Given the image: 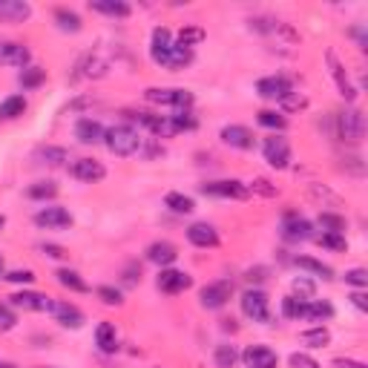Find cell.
Returning a JSON list of instances; mask_svg holds the SVG:
<instances>
[{"instance_id": "cell-56", "label": "cell", "mask_w": 368, "mask_h": 368, "mask_svg": "<svg viewBox=\"0 0 368 368\" xmlns=\"http://www.w3.org/2000/svg\"><path fill=\"white\" fill-rule=\"evenodd\" d=\"M282 104H285V110H302V107H305V104H308V101H305L302 96L296 98V96H294V92H291V96H288V98H285Z\"/></svg>"}, {"instance_id": "cell-27", "label": "cell", "mask_w": 368, "mask_h": 368, "mask_svg": "<svg viewBox=\"0 0 368 368\" xmlns=\"http://www.w3.org/2000/svg\"><path fill=\"white\" fill-rule=\"evenodd\" d=\"M334 317V305L325 302V299H308L305 302V320H311V322H325Z\"/></svg>"}, {"instance_id": "cell-38", "label": "cell", "mask_w": 368, "mask_h": 368, "mask_svg": "<svg viewBox=\"0 0 368 368\" xmlns=\"http://www.w3.org/2000/svg\"><path fill=\"white\" fill-rule=\"evenodd\" d=\"M26 193H29V199H35V202L55 199V196H58V184H55V181H38V184H32V188H29Z\"/></svg>"}, {"instance_id": "cell-15", "label": "cell", "mask_w": 368, "mask_h": 368, "mask_svg": "<svg viewBox=\"0 0 368 368\" xmlns=\"http://www.w3.org/2000/svg\"><path fill=\"white\" fill-rule=\"evenodd\" d=\"M325 58H328V67H331V78L336 81V89H340V96H343L346 101H354V98H357V86L351 84V78H348L346 67L340 64V60H336V55H334V52H328Z\"/></svg>"}, {"instance_id": "cell-36", "label": "cell", "mask_w": 368, "mask_h": 368, "mask_svg": "<svg viewBox=\"0 0 368 368\" xmlns=\"http://www.w3.org/2000/svg\"><path fill=\"white\" fill-rule=\"evenodd\" d=\"M18 81H20L23 89H38V86L46 81V72H44L41 67H26V70L18 75Z\"/></svg>"}, {"instance_id": "cell-20", "label": "cell", "mask_w": 368, "mask_h": 368, "mask_svg": "<svg viewBox=\"0 0 368 368\" xmlns=\"http://www.w3.org/2000/svg\"><path fill=\"white\" fill-rule=\"evenodd\" d=\"M222 141L230 144V147H236V150H254V144H256L254 133H251L248 127H242V124H228V127H222Z\"/></svg>"}, {"instance_id": "cell-21", "label": "cell", "mask_w": 368, "mask_h": 368, "mask_svg": "<svg viewBox=\"0 0 368 368\" xmlns=\"http://www.w3.org/2000/svg\"><path fill=\"white\" fill-rule=\"evenodd\" d=\"M104 127H101V121L96 118H81L78 124H75V138L81 144H101L104 141Z\"/></svg>"}, {"instance_id": "cell-16", "label": "cell", "mask_w": 368, "mask_h": 368, "mask_svg": "<svg viewBox=\"0 0 368 368\" xmlns=\"http://www.w3.org/2000/svg\"><path fill=\"white\" fill-rule=\"evenodd\" d=\"M190 285H193V280H190V273H184V270L162 268V273H159V288L164 294H181V291H188Z\"/></svg>"}, {"instance_id": "cell-1", "label": "cell", "mask_w": 368, "mask_h": 368, "mask_svg": "<svg viewBox=\"0 0 368 368\" xmlns=\"http://www.w3.org/2000/svg\"><path fill=\"white\" fill-rule=\"evenodd\" d=\"M104 144H107L110 152H115V156L124 159V156H136V152L141 150V144H144V138L138 136L136 127L118 124V127H110V130L104 133Z\"/></svg>"}, {"instance_id": "cell-58", "label": "cell", "mask_w": 368, "mask_h": 368, "mask_svg": "<svg viewBox=\"0 0 368 368\" xmlns=\"http://www.w3.org/2000/svg\"><path fill=\"white\" fill-rule=\"evenodd\" d=\"M4 228H6V219H4V216H0V230H4Z\"/></svg>"}, {"instance_id": "cell-35", "label": "cell", "mask_w": 368, "mask_h": 368, "mask_svg": "<svg viewBox=\"0 0 368 368\" xmlns=\"http://www.w3.org/2000/svg\"><path fill=\"white\" fill-rule=\"evenodd\" d=\"M55 20L64 32H81V18L72 9H55Z\"/></svg>"}, {"instance_id": "cell-53", "label": "cell", "mask_w": 368, "mask_h": 368, "mask_svg": "<svg viewBox=\"0 0 368 368\" xmlns=\"http://www.w3.org/2000/svg\"><path fill=\"white\" fill-rule=\"evenodd\" d=\"M244 280H248L251 285H254V282H265V280H268V268H262V265H259V268H251L248 273H244Z\"/></svg>"}, {"instance_id": "cell-57", "label": "cell", "mask_w": 368, "mask_h": 368, "mask_svg": "<svg viewBox=\"0 0 368 368\" xmlns=\"http://www.w3.org/2000/svg\"><path fill=\"white\" fill-rule=\"evenodd\" d=\"M0 368H15V365L12 362H0Z\"/></svg>"}, {"instance_id": "cell-54", "label": "cell", "mask_w": 368, "mask_h": 368, "mask_svg": "<svg viewBox=\"0 0 368 368\" xmlns=\"http://www.w3.org/2000/svg\"><path fill=\"white\" fill-rule=\"evenodd\" d=\"M351 302H354V308L368 311V296H365V291H354V294H351Z\"/></svg>"}, {"instance_id": "cell-28", "label": "cell", "mask_w": 368, "mask_h": 368, "mask_svg": "<svg viewBox=\"0 0 368 368\" xmlns=\"http://www.w3.org/2000/svg\"><path fill=\"white\" fill-rule=\"evenodd\" d=\"M190 60H193V49L181 46V44H173V49H170V55H167V60H164V70L178 72V70H184V67H190Z\"/></svg>"}, {"instance_id": "cell-48", "label": "cell", "mask_w": 368, "mask_h": 368, "mask_svg": "<svg viewBox=\"0 0 368 368\" xmlns=\"http://www.w3.org/2000/svg\"><path fill=\"white\" fill-rule=\"evenodd\" d=\"M248 190H251V193H259V196H268V199H273L276 193H280L268 178H256V181H251V184H248Z\"/></svg>"}, {"instance_id": "cell-59", "label": "cell", "mask_w": 368, "mask_h": 368, "mask_svg": "<svg viewBox=\"0 0 368 368\" xmlns=\"http://www.w3.org/2000/svg\"><path fill=\"white\" fill-rule=\"evenodd\" d=\"M0 276H4V256H0Z\"/></svg>"}, {"instance_id": "cell-5", "label": "cell", "mask_w": 368, "mask_h": 368, "mask_svg": "<svg viewBox=\"0 0 368 368\" xmlns=\"http://www.w3.org/2000/svg\"><path fill=\"white\" fill-rule=\"evenodd\" d=\"M204 196H216V199H248L251 190L248 184H242L236 178H222V181H207L199 188Z\"/></svg>"}, {"instance_id": "cell-44", "label": "cell", "mask_w": 368, "mask_h": 368, "mask_svg": "<svg viewBox=\"0 0 368 368\" xmlns=\"http://www.w3.org/2000/svg\"><path fill=\"white\" fill-rule=\"evenodd\" d=\"M346 285H354L357 291H365V288H368V270H365V268H351V270H346Z\"/></svg>"}, {"instance_id": "cell-8", "label": "cell", "mask_w": 368, "mask_h": 368, "mask_svg": "<svg viewBox=\"0 0 368 368\" xmlns=\"http://www.w3.org/2000/svg\"><path fill=\"white\" fill-rule=\"evenodd\" d=\"M233 296V285L228 280H216V282H210L202 288V305L210 311H219L228 305V299Z\"/></svg>"}, {"instance_id": "cell-17", "label": "cell", "mask_w": 368, "mask_h": 368, "mask_svg": "<svg viewBox=\"0 0 368 368\" xmlns=\"http://www.w3.org/2000/svg\"><path fill=\"white\" fill-rule=\"evenodd\" d=\"M282 236H285L288 242H308V239L314 236V230H311V222H308V219L296 216V213H288L285 222H282Z\"/></svg>"}, {"instance_id": "cell-55", "label": "cell", "mask_w": 368, "mask_h": 368, "mask_svg": "<svg viewBox=\"0 0 368 368\" xmlns=\"http://www.w3.org/2000/svg\"><path fill=\"white\" fill-rule=\"evenodd\" d=\"M331 368H365L362 362H357V360H346V357H336L334 362H331Z\"/></svg>"}, {"instance_id": "cell-47", "label": "cell", "mask_w": 368, "mask_h": 368, "mask_svg": "<svg viewBox=\"0 0 368 368\" xmlns=\"http://www.w3.org/2000/svg\"><path fill=\"white\" fill-rule=\"evenodd\" d=\"M4 280H6V282H15V285H32V282H35V273L29 270V268H23V270H9V273H4Z\"/></svg>"}, {"instance_id": "cell-10", "label": "cell", "mask_w": 368, "mask_h": 368, "mask_svg": "<svg viewBox=\"0 0 368 368\" xmlns=\"http://www.w3.org/2000/svg\"><path fill=\"white\" fill-rule=\"evenodd\" d=\"M49 314H52V320H55L60 328H72V331H78V328L84 325V314L75 308V305H70V302L52 299V305H49Z\"/></svg>"}, {"instance_id": "cell-6", "label": "cell", "mask_w": 368, "mask_h": 368, "mask_svg": "<svg viewBox=\"0 0 368 368\" xmlns=\"http://www.w3.org/2000/svg\"><path fill=\"white\" fill-rule=\"evenodd\" d=\"M262 156L273 170H285L291 164V144L282 136H270L262 144Z\"/></svg>"}, {"instance_id": "cell-40", "label": "cell", "mask_w": 368, "mask_h": 368, "mask_svg": "<svg viewBox=\"0 0 368 368\" xmlns=\"http://www.w3.org/2000/svg\"><path fill=\"white\" fill-rule=\"evenodd\" d=\"M202 41H204V29H199V26H184L181 32H178V41H176V44L193 49V46L202 44Z\"/></svg>"}, {"instance_id": "cell-33", "label": "cell", "mask_w": 368, "mask_h": 368, "mask_svg": "<svg viewBox=\"0 0 368 368\" xmlns=\"http://www.w3.org/2000/svg\"><path fill=\"white\" fill-rule=\"evenodd\" d=\"M256 121L262 127H268V130H285L288 127V118L282 115V112H276V110H262V112H256Z\"/></svg>"}, {"instance_id": "cell-49", "label": "cell", "mask_w": 368, "mask_h": 368, "mask_svg": "<svg viewBox=\"0 0 368 368\" xmlns=\"http://www.w3.org/2000/svg\"><path fill=\"white\" fill-rule=\"evenodd\" d=\"M15 325H18V317H15V311L9 308V305H0V334L12 331Z\"/></svg>"}, {"instance_id": "cell-45", "label": "cell", "mask_w": 368, "mask_h": 368, "mask_svg": "<svg viewBox=\"0 0 368 368\" xmlns=\"http://www.w3.org/2000/svg\"><path fill=\"white\" fill-rule=\"evenodd\" d=\"M314 294H317V285L311 280H305V276L294 280V296L296 299H314Z\"/></svg>"}, {"instance_id": "cell-25", "label": "cell", "mask_w": 368, "mask_h": 368, "mask_svg": "<svg viewBox=\"0 0 368 368\" xmlns=\"http://www.w3.org/2000/svg\"><path fill=\"white\" fill-rule=\"evenodd\" d=\"M35 159H38L41 164L60 167V164H67V162H70V152H67V147H55V144H46V147H38V150H35Z\"/></svg>"}, {"instance_id": "cell-34", "label": "cell", "mask_w": 368, "mask_h": 368, "mask_svg": "<svg viewBox=\"0 0 368 368\" xmlns=\"http://www.w3.org/2000/svg\"><path fill=\"white\" fill-rule=\"evenodd\" d=\"M55 276H58V282L64 285V288H70V291H78V294L86 291V282L81 280V273H75V270H70V268H60Z\"/></svg>"}, {"instance_id": "cell-29", "label": "cell", "mask_w": 368, "mask_h": 368, "mask_svg": "<svg viewBox=\"0 0 368 368\" xmlns=\"http://www.w3.org/2000/svg\"><path fill=\"white\" fill-rule=\"evenodd\" d=\"M26 112V98L23 96H9L0 101V121H15Z\"/></svg>"}, {"instance_id": "cell-22", "label": "cell", "mask_w": 368, "mask_h": 368, "mask_svg": "<svg viewBox=\"0 0 368 368\" xmlns=\"http://www.w3.org/2000/svg\"><path fill=\"white\" fill-rule=\"evenodd\" d=\"M147 259L152 265H159V268H170L178 259V251H176L173 242H152L147 248Z\"/></svg>"}, {"instance_id": "cell-46", "label": "cell", "mask_w": 368, "mask_h": 368, "mask_svg": "<svg viewBox=\"0 0 368 368\" xmlns=\"http://www.w3.org/2000/svg\"><path fill=\"white\" fill-rule=\"evenodd\" d=\"M96 294H98V299L104 305H124V294H121L118 288H112V285H101Z\"/></svg>"}, {"instance_id": "cell-31", "label": "cell", "mask_w": 368, "mask_h": 368, "mask_svg": "<svg viewBox=\"0 0 368 368\" xmlns=\"http://www.w3.org/2000/svg\"><path fill=\"white\" fill-rule=\"evenodd\" d=\"M164 204H167L173 213H178V216L196 210V202H193L190 196H184V193H167V196H164Z\"/></svg>"}, {"instance_id": "cell-30", "label": "cell", "mask_w": 368, "mask_h": 368, "mask_svg": "<svg viewBox=\"0 0 368 368\" xmlns=\"http://www.w3.org/2000/svg\"><path fill=\"white\" fill-rule=\"evenodd\" d=\"M294 265H296L299 270H308V273L320 276V280H334V270H331L328 265H322V262L311 259V256H296V259H294Z\"/></svg>"}, {"instance_id": "cell-41", "label": "cell", "mask_w": 368, "mask_h": 368, "mask_svg": "<svg viewBox=\"0 0 368 368\" xmlns=\"http://www.w3.org/2000/svg\"><path fill=\"white\" fill-rule=\"evenodd\" d=\"M320 225L325 233H346V219L340 213H320Z\"/></svg>"}, {"instance_id": "cell-2", "label": "cell", "mask_w": 368, "mask_h": 368, "mask_svg": "<svg viewBox=\"0 0 368 368\" xmlns=\"http://www.w3.org/2000/svg\"><path fill=\"white\" fill-rule=\"evenodd\" d=\"M144 98L150 104H159V107H173L176 112L193 107V92L190 89H159V86H150L144 92Z\"/></svg>"}, {"instance_id": "cell-52", "label": "cell", "mask_w": 368, "mask_h": 368, "mask_svg": "<svg viewBox=\"0 0 368 368\" xmlns=\"http://www.w3.org/2000/svg\"><path fill=\"white\" fill-rule=\"evenodd\" d=\"M311 196L314 199H320V202H331V204H340V199H336L331 190H325V188H320V184H311Z\"/></svg>"}, {"instance_id": "cell-60", "label": "cell", "mask_w": 368, "mask_h": 368, "mask_svg": "<svg viewBox=\"0 0 368 368\" xmlns=\"http://www.w3.org/2000/svg\"><path fill=\"white\" fill-rule=\"evenodd\" d=\"M44 368H55V365H44Z\"/></svg>"}, {"instance_id": "cell-19", "label": "cell", "mask_w": 368, "mask_h": 368, "mask_svg": "<svg viewBox=\"0 0 368 368\" xmlns=\"http://www.w3.org/2000/svg\"><path fill=\"white\" fill-rule=\"evenodd\" d=\"M188 239L190 244H196V248H216L219 244V230L207 225V222H196L188 228Z\"/></svg>"}, {"instance_id": "cell-18", "label": "cell", "mask_w": 368, "mask_h": 368, "mask_svg": "<svg viewBox=\"0 0 368 368\" xmlns=\"http://www.w3.org/2000/svg\"><path fill=\"white\" fill-rule=\"evenodd\" d=\"M170 49H173V32H170V29H164V26H159L156 32H152V41H150V58L156 60L159 67H164Z\"/></svg>"}, {"instance_id": "cell-23", "label": "cell", "mask_w": 368, "mask_h": 368, "mask_svg": "<svg viewBox=\"0 0 368 368\" xmlns=\"http://www.w3.org/2000/svg\"><path fill=\"white\" fill-rule=\"evenodd\" d=\"M32 15V6L26 0H0V20L6 23H23Z\"/></svg>"}, {"instance_id": "cell-26", "label": "cell", "mask_w": 368, "mask_h": 368, "mask_svg": "<svg viewBox=\"0 0 368 368\" xmlns=\"http://www.w3.org/2000/svg\"><path fill=\"white\" fill-rule=\"evenodd\" d=\"M96 346L104 351V354H115L118 351V334H115V325L112 322H101L96 328Z\"/></svg>"}, {"instance_id": "cell-13", "label": "cell", "mask_w": 368, "mask_h": 368, "mask_svg": "<svg viewBox=\"0 0 368 368\" xmlns=\"http://www.w3.org/2000/svg\"><path fill=\"white\" fill-rule=\"evenodd\" d=\"M242 362L248 368H276L280 357H276V351L268 348V346H248L242 351Z\"/></svg>"}, {"instance_id": "cell-11", "label": "cell", "mask_w": 368, "mask_h": 368, "mask_svg": "<svg viewBox=\"0 0 368 368\" xmlns=\"http://www.w3.org/2000/svg\"><path fill=\"white\" fill-rule=\"evenodd\" d=\"M29 60H32V52H29L23 44H15V41H0V64L26 70V67H29Z\"/></svg>"}, {"instance_id": "cell-50", "label": "cell", "mask_w": 368, "mask_h": 368, "mask_svg": "<svg viewBox=\"0 0 368 368\" xmlns=\"http://www.w3.org/2000/svg\"><path fill=\"white\" fill-rule=\"evenodd\" d=\"M288 362H291V368H322L314 357H308V354H299V351H296V354H291V360H288Z\"/></svg>"}, {"instance_id": "cell-51", "label": "cell", "mask_w": 368, "mask_h": 368, "mask_svg": "<svg viewBox=\"0 0 368 368\" xmlns=\"http://www.w3.org/2000/svg\"><path fill=\"white\" fill-rule=\"evenodd\" d=\"M41 254L49 256V259H67V256H70L67 248H60V244H52V242H44V244H41Z\"/></svg>"}, {"instance_id": "cell-4", "label": "cell", "mask_w": 368, "mask_h": 368, "mask_svg": "<svg viewBox=\"0 0 368 368\" xmlns=\"http://www.w3.org/2000/svg\"><path fill=\"white\" fill-rule=\"evenodd\" d=\"M336 136L346 144H360L365 136V118L360 110H343L336 115Z\"/></svg>"}, {"instance_id": "cell-32", "label": "cell", "mask_w": 368, "mask_h": 368, "mask_svg": "<svg viewBox=\"0 0 368 368\" xmlns=\"http://www.w3.org/2000/svg\"><path fill=\"white\" fill-rule=\"evenodd\" d=\"M302 343L305 346H311V348H322L331 343V331L325 325H317V328H308V331H302Z\"/></svg>"}, {"instance_id": "cell-3", "label": "cell", "mask_w": 368, "mask_h": 368, "mask_svg": "<svg viewBox=\"0 0 368 368\" xmlns=\"http://www.w3.org/2000/svg\"><path fill=\"white\" fill-rule=\"evenodd\" d=\"M239 305H242V314L248 317V320H254V322H270V299H268L265 291H259V288L244 291L242 299H239Z\"/></svg>"}, {"instance_id": "cell-14", "label": "cell", "mask_w": 368, "mask_h": 368, "mask_svg": "<svg viewBox=\"0 0 368 368\" xmlns=\"http://www.w3.org/2000/svg\"><path fill=\"white\" fill-rule=\"evenodd\" d=\"M70 173H72V178H78V181L96 184V181H101V178L107 176V167H104L101 162H96V159H78V162H72Z\"/></svg>"}, {"instance_id": "cell-9", "label": "cell", "mask_w": 368, "mask_h": 368, "mask_svg": "<svg viewBox=\"0 0 368 368\" xmlns=\"http://www.w3.org/2000/svg\"><path fill=\"white\" fill-rule=\"evenodd\" d=\"M35 225L44 228V230H64L72 225V216H70V210L67 207H41L35 213Z\"/></svg>"}, {"instance_id": "cell-42", "label": "cell", "mask_w": 368, "mask_h": 368, "mask_svg": "<svg viewBox=\"0 0 368 368\" xmlns=\"http://www.w3.org/2000/svg\"><path fill=\"white\" fill-rule=\"evenodd\" d=\"M320 244H322V248H328V251H336V254L348 251V242H346L343 233H322V236H320Z\"/></svg>"}, {"instance_id": "cell-12", "label": "cell", "mask_w": 368, "mask_h": 368, "mask_svg": "<svg viewBox=\"0 0 368 368\" xmlns=\"http://www.w3.org/2000/svg\"><path fill=\"white\" fill-rule=\"evenodd\" d=\"M12 308H23V311H49L52 296L46 294H35V291H18L9 296Z\"/></svg>"}, {"instance_id": "cell-39", "label": "cell", "mask_w": 368, "mask_h": 368, "mask_svg": "<svg viewBox=\"0 0 368 368\" xmlns=\"http://www.w3.org/2000/svg\"><path fill=\"white\" fill-rule=\"evenodd\" d=\"M305 302H308V299L285 296L282 299V317H288V320H305Z\"/></svg>"}, {"instance_id": "cell-43", "label": "cell", "mask_w": 368, "mask_h": 368, "mask_svg": "<svg viewBox=\"0 0 368 368\" xmlns=\"http://www.w3.org/2000/svg\"><path fill=\"white\" fill-rule=\"evenodd\" d=\"M173 118V124H176V133H181V130H196L199 127V121H196V115L190 112V110H181V112H176V115H170Z\"/></svg>"}, {"instance_id": "cell-37", "label": "cell", "mask_w": 368, "mask_h": 368, "mask_svg": "<svg viewBox=\"0 0 368 368\" xmlns=\"http://www.w3.org/2000/svg\"><path fill=\"white\" fill-rule=\"evenodd\" d=\"M213 360H216V368H233L239 362V351L233 346H216Z\"/></svg>"}, {"instance_id": "cell-7", "label": "cell", "mask_w": 368, "mask_h": 368, "mask_svg": "<svg viewBox=\"0 0 368 368\" xmlns=\"http://www.w3.org/2000/svg\"><path fill=\"white\" fill-rule=\"evenodd\" d=\"M294 92V84L285 75H268L256 84V96L265 101H285Z\"/></svg>"}, {"instance_id": "cell-24", "label": "cell", "mask_w": 368, "mask_h": 368, "mask_svg": "<svg viewBox=\"0 0 368 368\" xmlns=\"http://www.w3.org/2000/svg\"><path fill=\"white\" fill-rule=\"evenodd\" d=\"M89 9L92 12H101L107 18H130V4L124 0H89Z\"/></svg>"}]
</instances>
